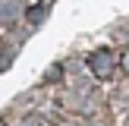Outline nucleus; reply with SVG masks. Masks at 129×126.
<instances>
[{
  "label": "nucleus",
  "mask_w": 129,
  "mask_h": 126,
  "mask_svg": "<svg viewBox=\"0 0 129 126\" xmlns=\"http://www.w3.org/2000/svg\"><path fill=\"white\" fill-rule=\"evenodd\" d=\"M88 69H91L98 79H110L113 69H117V54L110 47H98L94 54H88Z\"/></svg>",
  "instance_id": "1"
},
{
  "label": "nucleus",
  "mask_w": 129,
  "mask_h": 126,
  "mask_svg": "<svg viewBox=\"0 0 129 126\" xmlns=\"http://www.w3.org/2000/svg\"><path fill=\"white\" fill-rule=\"evenodd\" d=\"M44 16H47V6H35V10H28V22L31 25H41Z\"/></svg>",
  "instance_id": "3"
},
{
  "label": "nucleus",
  "mask_w": 129,
  "mask_h": 126,
  "mask_svg": "<svg viewBox=\"0 0 129 126\" xmlns=\"http://www.w3.org/2000/svg\"><path fill=\"white\" fill-rule=\"evenodd\" d=\"M19 13H22V3H19V0H0V22L3 25L16 22Z\"/></svg>",
  "instance_id": "2"
},
{
  "label": "nucleus",
  "mask_w": 129,
  "mask_h": 126,
  "mask_svg": "<svg viewBox=\"0 0 129 126\" xmlns=\"http://www.w3.org/2000/svg\"><path fill=\"white\" fill-rule=\"evenodd\" d=\"M120 66H123V73H129V47L123 50V57H120Z\"/></svg>",
  "instance_id": "4"
}]
</instances>
